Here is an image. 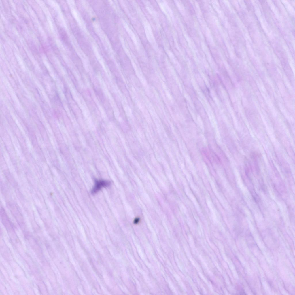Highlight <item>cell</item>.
<instances>
[{"instance_id": "cell-1", "label": "cell", "mask_w": 295, "mask_h": 295, "mask_svg": "<svg viewBox=\"0 0 295 295\" xmlns=\"http://www.w3.org/2000/svg\"><path fill=\"white\" fill-rule=\"evenodd\" d=\"M110 184L109 181H107L103 180L96 181L91 191L92 193L93 194L95 193L102 187L109 186Z\"/></svg>"}]
</instances>
